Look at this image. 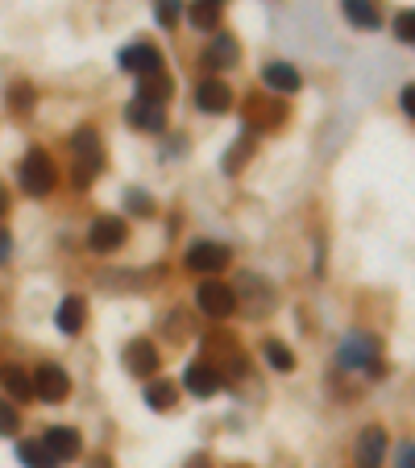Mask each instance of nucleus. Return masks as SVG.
Instances as JSON below:
<instances>
[{
    "instance_id": "nucleus-1",
    "label": "nucleus",
    "mask_w": 415,
    "mask_h": 468,
    "mask_svg": "<svg viewBox=\"0 0 415 468\" xmlns=\"http://www.w3.org/2000/svg\"><path fill=\"white\" fill-rule=\"evenodd\" d=\"M71 158H75V186H88L92 178L104 167V149H100V137L92 129H80L71 137Z\"/></svg>"
},
{
    "instance_id": "nucleus-2",
    "label": "nucleus",
    "mask_w": 415,
    "mask_h": 468,
    "mask_svg": "<svg viewBox=\"0 0 415 468\" xmlns=\"http://www.w3.org/2000/svg\"><path fill=\"white\" fill-rule=\"evenodd\" d=\"M54 183H59V170H54L46 149H30V154L21 158V186H25L30 196H50Z\"/></svg>"
},
{
    "instance_id": "nucleus-3",
    "label": "nucleus",
    "mask_w": 415,
    "mask_h": 468,
    "mask_svg": "<svg viewBox=\"0 0 415 468\" xmlns=\"http://www.w3.org/2000/svg\"><path fill=\"white\" fill-rule=\"evenodd\" d=\"M196 307L208 315V320H228L237 311V299H233V286L217 282V278H204L196 286Z\"/></svg>"
},
{
    "instance_id": "nucleus-4",
    "label": "nucleus",
    "mask_w": 415,
    "mask_h": 468,
    "mask_svg": "<svg viewBox=\"0 0 415 468\" xmlns=\"http://www.w3.org/2000/svg\"><path fill=\"white\" fill-rule=\"evenodd\" d=\"M336 361L345 365V369L378 373V340H374V336H362V332L345 336V340H341V352H336Z\"/></svg>"
},
{
    "instance_id": "nucleus-5",
    "label": "nucleus",
    "mask_w": 415,
    "mask_h": 468,
    "mask_svg": "<svg viewBox=\"0 0 415 468\" xmlns=\"http://www.w3.org/2000/svg\"><path fill=\"white\" fill-rule=\"evenodd\" d=\"M228 262H233V253H228L225 244H217V241L191 244L188 257H183V265L196 270V273H220V270H228Z\"/></svg>"
},
{
    "instance_id": "nucleus-6",
    "label": "nucleus",
    "mask_w": 415,
    "mask_h": 468,
    "mask_svg": "<svg viewBox=\"0 0 415 468\" xmlns=\"http://www.w3.org/2000/svg\"><path fill=\"white\" fill-rule=\"evenodd\" d=\"M233 299H237V307L241 302H249L246 307L249 315H266L270 307H275V291H270L262 278H254V273H241L237 286H233Z\"/></svg>"
},
{
    "instance_id": "nucleus-7",
    "label": "nucleus",
    "mask_w": 415,
    "mask_h": 468,
    "mask_svg": "<svg viewBox=\"0 0 415 468\" xmlns=\"http://www.w3.org/2000/svg\"><path fill=\"white\" fill-rule=\"evenodd\" d=\"M121 244H125V220H117V215H100V220H92V228H88L92 253H112V249H121Z\"/></svg>"
},
{
    "instance_id": "nucleus-8",
    "label": "nucleus",
    "mask_w": 415,
    "mask_h": 468,
    "mask_svg": "<svg viewBox=\"0 0 415 468\" xmlns=\"http://www.w3.org/2000/svg\"><path fill=\"white\" fill-rule=\"evenodd\" d=\"M196 108L208 112V117H220V112L233 108V88L220 83V79H199L196 83Z\"/></svg>"
},
{
    "instance_id": "nucleus-9",
    "label": "nucleus",
    "mask_w": 415,
    "mask_h": 468,
    "mask_svg": "<svg viewBox=\"0 0 415 468\" xmlns=\"http://www.w3.org/2000/svg\"><path fill=\"white\" fill-rule=\"evenodd\" d=\"M220 381H225V377H220L217 365H212V361H199V357L188 365V369H183V386H188L196 398H212V394L220 390Z\"/></svg>"
},
{
    "instance_id": "nucleus-10",
    "label": "nucleus",
    "mask_w": 415,
    "mask_h": 468,
    "mask_svg": "<svg viewBox=\"0 0 415 468\" xmlns=\"http://www.w3.org/2000/svg\"><path fill=\"white\" fill-rule=\"evenodd\" d=\"M30 386H34V394H38L42 402H63L67 398V390H71L67 373H63L59 365H42V369H34Z\"/></svg>"
},
{
    "instance_id": "nucleus-11",
    "label": "nucleus",
    "mask_w": 415,
    "mask_h": 468,
    "mask_svg": "<svg viewBox=\"0 0 415 468\" xmlns=\"http://www.w3.org/2000/svg\"><path fill=\"white\" fill-rule=\"evenodd\" d=\"M121 67L129 71V75H154V71H162V54L159 46H150V42H138V46H125L121 50Z\"/></svg>"
},
{
    "instance_id": "nucleus-12",
    "label": "nucleus",
    "mask_w": 415,
    "mask_h": 468,
    "mask_svg": "<svg viewBox=\"0 0 415 468\" xmlns=\"http://www.w3.org/2000/svg\"><path fill=\"white\" fill-rule=\"evenodd\" d=\"M357 468H382V456H386V431L382 427H366L357 435Z\"/></svg>"
},
{
    "instance_id": "nucleus-13",
    "label": "nucleus",
    "mask_w": 415,
    "mask_h": 468,
    "mask_svg": "<svg viewBox=\"0 0 415 468\" xmlns=\"http://www.w3.org/2000/svg\"><path fill=\"white\" fill-rule=\"evenodd\" d=\"M42 448H46L54 460H75L83 452V439H80L75 427H50L46 439H42Z\"/></svg>"
},
{
    "instance_id": "nucleus-14",
    "label": "nucleus",
    "mask_w": 415,
    "mask_h": 468,
    "mask_svg": "<svg viewBox=\"0 0 415 468\" xmlns=\"http://www.w3.org/2000/svg\"><path fill=\"white\" fill-rule=\"evenodd\" d=\"M54 323H59L63 336H80L83 323H88V302H83L80 294H67V299L59 302V311H54Z\"/></svg>"
},
{
    "instance_id": "nucleus-15",
    "label": "nucleus",
    "mask_w": 415,
    "mask_h": 468,
    "mask_svg": "<svg viewBox=\"0 0 415 468\" xmlns=\"http://www.w3.org/2000/svg\"><path fill=\"white\" fill-rule=\"evenodd\" d=\"M125 120L133 129H146V133H162V129H167V108L146 104V100H133V104L125 108Z\"/></svg>"
},
{
    "instance_id": "nucleus-16",
    "label": "nucleus",
    "mask_w": 415,
    "mask_h": 468,
    "mask_svg": "<svg viewBox=\"0 0 415 468\" xmlns=\"http://www.w3.org/2000/svg\"><path fill=\"white\" fill-rule=\"evenodd\" d=\"M125 369L133 373V377H150V373L159 369V349H154L150 340L125 344Z\"/></svg>"
},
{
    "instance_id": "nucleus-17",
    "label": "nucleus",
    "mask_w": 415,
    "mask_h": 468,
    "mask_svg": "<svg viewBox=\"0 0 415 468\" xmlns=\"http://www.w3.org/2000/svg\"><path fill=\"white\" fill-rule=\"evenodd\" d=\"M170 96H175V83H170L167 71H154V75H141L138 79V100H146V104L167 108Z\"/></svg>"
},
{
    "instance_id": "nucleus-18",
    "label": "nucleus",
    "mask_w": 415,
    "mask_h": 468,
    "mask_svg": "<svg viewBox=\"0 0 415 468\" xmlns=\"http://www.w3.org/2000/svg\"><path fill=\"white\" fill-rule=\"evenodd\" d=\"M237 59H241V50H237V42H233V33H217L212 46H208V54H204V62L212 71H228Z\"/></svg>"
},
{
    "instance_id": "nucleus-19",
    "label": "nucleus",
    "mask_w": 415,
    "mask_h": 468,
    "mask_svg": "<svg viewBox=\"0 0 415 468\" xmlns=\"http://www.w3.org/2000/svg\"><path fill=\"white\" fill-rule=\"evenodd\" d=\"M262 79H266V88L283 91V96H291V91H299V71L291 67V62H266V71H262Z\"/></svg>"
},
{
    "instance_id": "nucleus-20",
    "label": "nucleus",
    "mask_w": 415,
    "mask_h": 468,
    "mask_svg": "<svg viewBox=\"0 0 415 468\" xmlns=\"http://www.w3.org/2000/svg\"><path fill=\"white\" fill-rule=\"evenodd\" d=\"M191 25L196 30H217L220 13H225V0H191Z\"/></svg>"
},
{
    "instance_id": "nucleus-21",
    "label": "nucleus",
    "mask_w": 415,
    "mask_h": 468,
    "mask_svg": "<svg viewBox=\"0 0 415 468\" xmlns=\"http://www.w3.org/2000/svg\"><path fill=\"white\" fill-rule=\"evenodd\" d=\"M341 9H345L349 25H357V30H378V21H382V17H378V9L370 5V0H345Z\"/></svg>"
},
{
    "instance_id": "nucleus-22",
    "label": "nucleus",
    "mask_w": 415,
    "mask_h": 468,
    "mask_svg": "<svg viewBox=\"0 0 415 468\" xmlns=\"http://www.w3.org/2000/svg\"><path fill=\"white\" fill-rule=\"evenodd\" d=\"M0 386H5V390H9L17 402L34 398L30 377H25V369H17V365H0Z\"/></svg>"
},
{
    "instance_id": "nucleus-23",
    "label": "nucleus",
    "mask_w": 415,
    "mask_h": 468,
    "mask_svg": "<svg viewBox=\"0 0 415 468\" xmlns=\"http://www.w3.org/2000/svg\"><path fill=\"white\" fill-rule=\"evenodd\" d=\"M175 398H179V390L170 386V381H150V386H146L150 410H170V406H175Z\"/></svg>"
},
{
    "instance_id": "nucleus-24",
    "label": "nucleus",
    "mask_w": 415,
    "mask_h": 468,
    "mask_svg": "<svg viewBox=\"0 0 415 468\" xmlns=\"http://www.w3.org/2000/svg\"><path fill=\"white\" fill-rule=\"evenodd\" d=\"M17 456L25 468H59V460L50 456L42 444H17Z\"/></svg>"
},
{
    "instance_id": "nucleus-25",
    "label": "nucleus",
    "mask_w": 415,
    "mask_h": 468,
    "mask_svg": "<svg viewBox=\"0 0 415 468\" xmlns=\"http://www.w3.org/2000/svg\"><path fill=\"white\" fill-rule=\"evenodd\" d=\"M266 361L275 365L278 373H291V369H295V357H291V349H287V344H278V340H266Z\"/></svg>"
},
{
    "instance_id": "nucleus-26",
    "label": "nucleus",
    "mask_w": 415,
    "mask_h": 468,
    "mask_svg": "<svg viewBox=\"0 0 415 468\" xmlns=\"http://www.w3.org/2000/svg\"><path fill=\"white\" fill-rule=\"evenodd\" d=\"M179 9H183V0H154V17H159V25H175L179 21Z\"/></svg>"
},
{
    "instance_id": "nucleus-27",
    "label": "nucleus",
    "mask_w": 415,
    "mask_h": 468,
    "mask_svg": "<svg viewBox=\"0 0 415 468\" xmlns=\"http://www.w3.org/2000/svg\"><path fill=\"white\" fill-rule=\"evenodd\" d=\"M21 431V415L13 410V402H0V435H17Z\"/></svg>"
},
{
    "instance_id": "nucleus-28",
    "label": "nucleus",
    "mask_w": 415,
    "mask_h": 468,
    "mask_svg": "<svg viewBox=\"0 0 415 468\" xmlns=\"http://www.w3.org/2000/svg\"><path fill=\"white\" fill-rule=\"evenodd\" d=\"M395 33H399V42H403V46H411V42H415V13L411 9H403L395 17Z\"/></svg>"
},
{
    "instance_id": "nucleus-29",
    "label": "nucleus",
    "mask_w": 415,
    "mask_h": 468,
    "mask_svg": "<svg viewBox=\"0 0 415 468\" xmlns=\"http://www.w3.org/2000/svg\"><path fill=\"white\" fill-rule=\"evenodd\" d=\"M9 100H13L17 112H30V108H34V88H30V83H17V88L9 91Z\"/></svg>"
},
{
    "instance_id": "nucleus-30",
    "label": "nucleus",
    "mask_w": 415,
    "mask_h": 468,
    "mask_svg": "<svg viewBox=\"0 0 415 468\" xmlns=\"http://www.w3.org/2000/svg\"><path fill=\"white\" fill-rule=\"evenodd\" d=\"M125 207H129V212H138V215H150V212H154V204H150L146 191H125Z\"/></svg>"
},
{
    "instance_id": "nucleus-31",
    "label": "nucleus",
    "mask_w": 415,
    "mask_h": 468,
    "mask_svg": "<svg viewBox=\"0 0 415 468\" xmlns=\"http://www.w3.org/2000/svg\"><path fill=\"white\" fill-rule=\"evenodd\" d=\"M246 158H249V137H246V141H241V149H237V154H233V149H228V154H225V170H228V175H237Z\"/></svg>"
},
{
    "instance_id": "nucleus-32",
    "label": "nucleus",
    "mask_w": 415,
    "mask_h": 468,
    "mask_svg": "<svg viewBox=\"0 0 415 468\" xmlns=\"http://www.w3.org/2000/svg\"><path fill=\"white\" fill-rule=\"evenodd\" d=\"M399 468H415V448H411V439H403V444H399Z\"/></svg>"
},
{
    "instance_id": "nucleus-33",
    "label": "nucleus",
    "mask_w": 415,
    "mask_h": 468,
    "mask_svg": "<svg viewBox=\"0 0 415 468\" xmlns=\"http://www.w3.org/2000/svg\"><path fill=\"white\" fill-rule=\"evenodd\" d=\"M399 100H403V112L411 117V112H415V88H411V83L403 88V96H399Z\"/></svg>"
},
{
    "instance_id": "nucleus-34",
    "label": "nucleus",
    "mask_w": 415,
    "mask_h": 468,
    "mask_svg": "<svg viewBox=\"0 0 415 468\" xmlns=\"http://www.w3.org/2000/svg\"><path fill=\"white\" fill-rule=\"evenodd\" d=\"M9 253H13V241L9 233H0V262H9Z\"/></svg>"
},
{
    "instance_id": "nucleus-35",
    "label": "nucleus",
    "mask_w": 415,
    "mask_h": 468,
    "mask_svg": "<svg viewBox=\"0 0 415 468\" xmlns=\"http://www.w3.org/2000/svg\"><path fill=\"white\" fill-rule=\"evenodd\" d=\"M92 468H112V460L109 456H96V460H92Z\"/></svg>"
},
{
    "instance_id": "nucleus-36",
    "label": "nucleus",
    "mask_w": 415,
    "mask_h": 468,
    "mask_svg": "<svg viewBox=\"0 0 415 468\" xmlns=\"http://www.w3.org/2000/svg\"><path fill=\"white\" fill-rule=\"evenodd\" d=\"M5 207H9V196H5V186H0V215H5Z\"/></svg>"
},
{
    "instance_id": "nucleus-37",
    "label": "nucleus",
    "mask_w": 415,
    "mask_h": 468,
    "mask_svg": "<svg viewBox=\"0 0 415 468\" xmlns=\"http://www.w3.org/2000/svg\"><path fill=\"white\" fill-rule=\"evenodd\" d=\"M188 468H208V460H191V464Z\"/></svg>"
}]
</instances>
